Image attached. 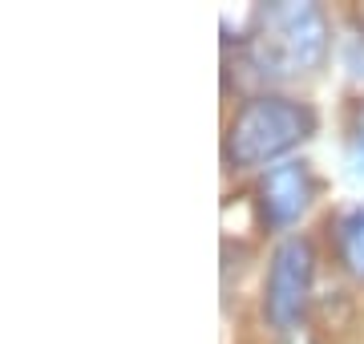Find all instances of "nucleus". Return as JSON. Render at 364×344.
Returning <instances> with one entry per match:
<instances>
[{
    "label": "nucleus",
    "mask_w": 364,
    "mask_h": 344,
    "mask_svg": "<svg viewBox=\"0 0 364 344\" xmlns=\"http://www.w3.org/2000/svg\"><path fill=\"white\" fill-rule=\"evenodd\" d=\"M312 276H316L312 243L304 235L284 239L272 255L267 288H263V316L272 320V328L287 332L304 320L308 300H312Z\"/></svg>",
    "instance_id": "3"
},
{
    "label": "nucleus",
    "mask_w": 364,
    "mask_h": 344,
    "mask_svg": "<svg viewBox=\"0 0 364 344\" xmlns=\"http://www.w3.org/2000/svg\"><path fill=\"white\" fill-rule=\"evenodd\" d=\"M312 130H316V114L304 102H291V97H279V93H263V97H251V102L239 106V114L227 126L223 154H227L231 166L251 171V166H263V162L287 154Z\"/></svg>",
    "instance_id": "2"
},
{
    "label": "nucleus",
    "mask_w": 364,
    "mask_h": 344,
    "mask_svg": "<svg viewBox=\"0 0 364 344\" xmlns=\"http://www.w3.org/2000/svg\"><path fill=\"white\" fill-rule=\"evenodd\" d=\"M336 243H340V259L348 264V272L356 279H364V207L348 211L336 223Z\"/></svg>",
    "instance_id": "5"
},
{
    "label": "nucleus",
    "mask_w": 364,
    "mask_h": 344,
    "mask_svg": "<svg viewBox=\"0 0 364 344\" xmlns=\"http://www.w3.org/2000/svg\"><path fill=\"white\" fill-rule=\"evenodd\" d=\"M316 183L308 162H279L259 178V211L267 227H291L312 207Z\"/></svg>",
    "instance_id": "4"
},
{
    "label": "nucleus",
    "mask_w": 364,
    "mask_h": 344,
    "mask_svg": "<svg viewBox=\"0 0 364 344\" xmlns=\"http://www.w3.org/2000/svg\"><path fill=\"white\" fill-rule=\"evenodd\" d=\"M251 57L267 77H304L324 65L328 21L308 0H275L255 13Z\"/></svg>",
    "instance_id": "1"
},
{
    "label": "nucleus",
    "mask_w": 364,
    "mask_h": 344,
    "mask_svg": "<svg viewBox=\"0 0 364 344\" xmlns=\"http://www.w3.org/2000/svg\"><path fill=\"white\" fill-rule=\"evenodd\" d=\"M348 166L356 178H364V102L356 106L352 126H348Z\"/></svg>",
    "instance_id": "6"
}]
</instances>
